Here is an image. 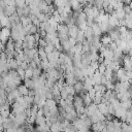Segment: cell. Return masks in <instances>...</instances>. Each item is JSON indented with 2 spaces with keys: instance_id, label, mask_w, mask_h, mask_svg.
I'll use <instances>...</instances> for the list:
<instances>
[{
  "instance_id": "38",
  "label": "cell",
  "mask_w": 132,
  "mask_h": 132,
  "mask_svg": "<svg viewBox=\"0 0 132 132\" xmlns=\"http://www.w3.org/2000/svg\"><path fill=\"white\" fill-rule=\"evenodd\" d=\"M41 74V70L39 68H35L33 69V76L32 77H39Z\"/></svg>"
},
{
  "instance_id": "49",
  "label": "cell",
  "mask_w": 132,
  "mask_h": 132,
  "mask_svg": "<svg viewBox=\"0 0 132 132\" xmlns=\"http://www.w3.org/2000/svg\"><path fill=\"white\" fill-rule=\"evenodd\" d=\"M35 95H36V93H35L34 90H29V92H28V96H30V97H34Z\"/></svg>"
},
{
  "instance_id": "45",
  "label": "cell",
  "mask_w": 132,
  "mask_h": 132,
  "mask_svg": "<svg viewBox=\"0 0 132 132\" xmlns=\"http://www.w3.org/2000/svg\"><path fill=\"white\" fill-rule=\"evenodd\" d=\"M90 66H91V67H92L94 70H97V69H98L99 64H98L97 62H91V63H90Z\"/></svg>"
},
{
  "instance_id": "48",
  "label": "cell",
  "mask_w": 132,
  "mask_h": 132,
  "mask_svg": "<svg viewBox=\"0 0 132 132\" xmlns=\"http://www.w3.org/2000/svg\"><path fill=\"white\" fill-rule=\"evenodd\" d=\"M114 119V117L112 116V114H109V113H107L106 116H105V121H112Z\"/></svg>"
},
{
  "instance_id": "33",
  "label": "cell",
  "mask_w": 132,
  "mask_h": 132,
  "mask_svg": "<svg viewBox=\"0 0 132 132\" xmlns=\"http://www.w3.org/2000/svg\"><path fill=\"white\" fill-rule=\"evenodd\" d=\"M60 96H61V99H62V100H65V99L67 98L68 94H67V92H66V90H65V88H62V89L60 90Z\"/></svg>"
},
{
  "instance_id": "54",
  "label": "cell",
  "mask_w": 132,
  "mask_h": 132,
  "mask_svg": "<svg viewBox=\"0 0 132 132\" xmlns=\"http://www.w3.org/2000/svg\"><path fill=\"white\" fill-rule=\"evenodd\" d=\"M61 132H63V131H61Z\"/></svg>"
},
{
  "instance_id": "52",
  "label": "cell",
  "mask_w": 132,
  "mask_h": 132,
  "mask_svg": "<svg viewBox=\"0 0 132 132\" xmlns=\"http://www.w3.org/2000/svg\"><path fill=\"white\" fill-rule=\"evenodd\" d=\"M3 132H15V129H13V128H8V129L3 130Z\"/></svg>"
},
{
  "instance_id": "50",
  "label": "cell",
  "mask_w": 132,
  "mask_h": 132,
  "mask_svg": "<svg viewBox=\"0 0 132 132\" xmlns=\"http://www.w3.org/2000/svg\"><path fill=\"white\" fill-rule=\"evenodd\" d=\"M37 116H43V110H42V107H41V108H38V110H37Z\"/></svg>"
},
{
  "instance_id": "21",
  "label": "cell",
  "mask_w": 132,
  "mask_h": 132,
  "mask_svg": "<svg viewBox=\"0 0 132 132\" xmlns=\"http://www.w3.org/2000/svg\"><path fill=\"white\" fill-rule=\"evenodd\" d=\"M35 124L37 126H42L45 124V118L44 116H36L35 118Z\"/></svg>"
},
{
  "instance_id": "22",
  "label": "cell",
  "mask_w": 132,
  "mask_h": 132,
  "mask_svg": "<svg viewBox=\"0 0 132 132\" xmlns=\"http://www.w3.org/2000/svg\"><path fill=\"white\" fill-rule=\"evenodd\" d=\"M0 31H1V36L2 37L6 38V39H8V37H10V29L4 27V28H1Z\"/></svg>"
},
{
  "instance_id": "10",
  "label": "cell",
  "mask_w": 132,
  "mask_h": 132,
  "mask_svg": "<svg viewBox=\"0 0 132 132\" xmlns=\"http://www.w3.org/2000/svg\"><path fill=\"white\" fill-rule=\"evenodd\" d=\"M15 6H5V8L3 9V13L5 16H10L15 12Z\"/></svg>"
},
{
  "instance_id": "2",
  "label": "cell",
  "mask_w": 132,
  "mask_h": 132,
  "mask_svg": "<svg viewBox=\"0 0 132 132\" xmlns=\"http://www.w3.org/2000/svg\"><path fill=\"white\" fill-rule=\"evenodd\" d=\"M96 111H97V105L94 104V103H91L89 106L86 107V114H87L88 118L92 117Z\"/></svg>"
},
{
  "instance_id": "53",
  "label": "cell",
  "mask_w": 132,
  "mask_h": 132,
  "mask_svg": "<svg viewBox=\"0 0 132 132\" xmlns=\"http://www.w3.org/2000/svg\"><path fill=\"white\" fill-rule=\"evenodd\" d=\"M3 85V78H2V76L0 75V87Z\"/></svg>"
},
{
  "instance_id": "37",
  "label": "cell",
  "mask_w": 132,
  "mask_h": 132,
  "mask_svg": "<svg viewBox=\"0 0 132 132\" xmlns=\"http://www.w3.org/2000/svg\"><path fill=\"white\" fill-rule=\"evenodd\" d=\"M10 94H11V96H12V98L15 100V99H18L21 95H20V93H19V91H18V89H14V90H12L11 92H10Z\"/></svg>"
},
{
  "instance_id": "1",
  "label": "cell",
  "mask_w": 132,
  "mask_h": 132,
  "mask_svg": "<svg viewBox=\"0 0 132 132\" xmlns=\"http://www.w3.org/2000/svg\"><path fill=\"white\" fill-rule=\"evenodd\" d=\"M104 128H105V122H98V123L92 124L90 127V129L93 132H101Z\"/></svg>"
},
{
  "instance_id": "35",
  "label": "cell",
  "mask_w": 132,
  "mask_h": 132,
  "mask_svg": "<svg viewBox=\"0 0 132 132\" xmlns=\"http://www.w3.org/2000/svg\"><path fill=\"white\" fill-rule=\"evenodd\" d=\"M15 2V7H19V8H24L26 5H25V1L23 0H16L14 1Z\"/></svg>"
},
{
  "instance_id": "43",
  "label": "cell",
  "mask_w": 132,
  "mask_h": 132,
  "mask_svg": "<svg viewBox=\"0 0 132 132\" xmlns=\"http://www.w3.org/2000/svg\"><path fill=\"white\" fill-rule=\"evenodd\" d=\"M4 4H5V6H15V2L12 0H5Z\"/></svg>"
},
{
  "instance_id": "13",
  "label": "cell",
  "mask_w": 132,
  "mask_h": 132,
  "mask_svg": "<svg viewBox=\"0 0 132 132\" xmlns=\"http://www.w3.org/2000/svg\"><path fill=\"white\" fill-rule=\"evenodd\" d=\"M50 131L51 132H61L62 131V128H61V123L59 122H56V123H53L50 127Z\"/></svg>"
},
{
  "instance_id": "51",
  "label": "cell",
  "mask_w": 132,
  "mask_h": 132,
  "mask_svg": "<svg viewBox=\"0 0 132 132\" xmlns=\"http://www.w3.org/2000/svg\"><path fill=\"white\" fill-rule=\"evenodd\" d=\"M15 132H24V126L22 125L21 127H19L18 129H15Z\"/></svg>"
},
{
  "instance_id": "17",
  "label": "cell",
  "mask_w": 132,
  "mask_h": 132,
  "mask_svg": "<svg viewBox=\"0 0 132 132\" xmlns=\"http://www.w3.org/2000/svg\"><path fill=\"white\" fill-rule=\"evenodd\" d=\"M24 86L28 89V90H33V88H34V84H33V80L31 79V78H25L24 80Z\"/></svg>"
},
{
  "instance_id": "12",
  "label": "cell",
  "mask_w": 132,
  "mask_h": 132,
  "mask_svg": "<svg viewBox=\"0 0 132 132\" xmlns=\"http://www.w3.org/2000/svg\"><path fill=\"white\" fill-rule=\"evenodd\" d=\"M0 26L2 27V28H8V29H10L11 28V25H10V23H9V19H8V16H3V18H1L0 19Z\"/></svg>"
},
{
  "instance_id": "44",
  "label": "cell",
  "mask_w": 132,
  "mask_h": 132,
  "mask_svg": "<svg viewBox=\"0 0 132 132\" xmlns=\"http://www.w3.org/2000/svg\"><path fill=\"white\" fill-rule=\"evenodd\" d=\"M0 98L2 99H6V93H5V90L0 88Z\"/></svg>"
},
{
  "instance_id": "34",
  "label": "cell",
  "mask_w": 132,
  "mask_h": 132,
  "mask_svg": "<svg viewBox=\"0 0 132 132\" xmlns=\"http://www.w3.org/2000/svg\"><path fill=\"white\" fill-rule=\"evenodd\" d=\"M102 0H97V1H94V4H93V6H95L98 10H100V9H102Z\"/></svg>"
},
{
  "instance_id": "4",
  "label": "cell",
  "mask_w": 132,
  "mask_h": 132,
  "mask_svg": "<svg viewBox=\"0 0 132 132\" xmlns=\"http://www.w3.org/2000/svg\"><path fill=\"white\" fill-rule=\"evenodd\" d=\"M10 37H11V40L13 42L20 40V32L15 29L14 26H11V29H10ZM22 41V40H21Z\"/></svg>"
},
{
  "instance_id": "36",
  "label": "cell",
  "mask_w": 132,
  "mask_h": 132,
  "mask_svg": "<svg viewBox=\"0 0 132 132\" xmlns=\"http://www.w3.org/2000/svg\"><path fill=\"white\" fill-rule=\"evenodd\" d=\"M36 18H37V20H38L40 23L45 22V14H44L43 12H39V13L36 15Z\"/></svg>"
},
{
  "instance_id": "8",
  "label": "cell",
  "mask_w": 132,
  "mask_h": 132,
  "mask_svg": "<svg viewBox=\"0 0 132 132\" xmlns=\"http://www.w3.org/2000/svg\"><path fill=\"white\" fill-rule=\"evenodd\" d=\"M77 32H78V28L76 27V25H72V26L68 27V35L71 38H75L77 35Z\"/></svg>"
},
{
  "instance_id": "46",
  "label": "cell",
  "mask_w": 132,
  "mask_h": 132,
  "mask_svg": "<svg viewBox=\"0 0 132 132\" xmlns=\"http://www.w3.org/2000/svg\"><path fill=\"white\" fill-rule=\"evenodd\" d=\"M38 33H39L40 38H42V39L46 36V33H45V31H44V30H39V32H38Z\"/></svg>"
},
{
  "instance_id": "39",
  "label": "cell",
  "mask_w": 132,
  "mask_h": 132,
  "mask_svg": "<svg viewBox=\"0 0 132 132\" xmlns=\"http://www.w3.org/2000/svg\"><path fill=\"white\" fill-rule=\"evenodd\" d=\"M95 93H96V91H95L94 89H91L90 91H88V92H87V94H88V96L90 97V99H91V100H93V99H94V97H95Z\"/></svg>"
},
{
  "instance_id": "9",
  "label": "cell",
  "mask_w": 132,
  "mask_h": 132,
  "mask_svg": "<svg viewBox=\"0 0 132 132\" xmlns=\"http://www.w3.org/2000/svg\"><path fill=\"white\" fill-rule=\"evenodd\" d=\"M69 5L71 7V9H73L74 11H82L81 10V6L79 4V1L77 0H72L69 2Z\"/></svg>"
},
{
  "instance_id": "30",
  "label": "cell",
  "mask_w": 132,
  "mask_h": 132,
  "mask_svg": "<svg viewBox=\"0 0 132 132\" xmlns=\"http://www.w3.org/2000/svg\"><path fill=\"white\" fill-rule=\"evenodd\" d=\"M37 32H39V29H38L36 26L31 25V26H30V28H29V34L34 35V34H35V33H37Z\"/></svg>"
},
{
  "instance_id": "27",
  "label": "cell",
  "mask_w": 132,
  "mask_h": 132,
  "mask_svg": "<svg viewBox=\"0 0 132 132\" xmlns=\"http://www.w3.org/2000/svg\"><path fill=\"white\" fill-rule=\"evenodd\" d=\"M36 53H37V48L35 47V48H32V50H28V52H27V54H26V55H27V56L32 60V59H33V57H34V55H35Z\"/></svg>"
},
{
  "instance_id": "47",
  "label": "cell",
  "mask_w": 132,
  "mask_h": 132,
  "mask_svg": "<svg viewBox=\"0 0 132 132\" xmlns=\"http://www.w3.org/2000/svg\"><path fill=\"white\" fill-rule=\"evenodd\" d=\"M19 67H20V68H22L23 70H26V69L28 68V64H27L26 62H22V64H21Z\"/></svg>"
},
{
  "instance_id": "16",
  "label": "cell",
  "mask_w": 132,
  "mask_h": 132,
  "mask_svg": "<svg viewBox=\"0 0 132 132\" xmlns=\"http://www.w3.org/2000/svg\"><path fill=\"white\" fill-rule=\"evenodd\" d=\"M20 21H21V25L23 26V28L32 25L31 20L29 19V16H22V18H20Z\"/></svg>"
},
{
  "instance_id": "42",
  "label": "cell",
  "mask_w": 132,
  "mask_h": 132,
  "mask_svg": "<svg viewBox=\"0 0 132 132\" xmlns=\"http://www.w3.org/2000/svg\"><path fill=\"white\" fill-rule=\"evenodd\" d=\"M23 13H24V16H28L29 14H30V8H29V6H25L24 8H23Z\"/></svg>"
},
{
  "instance_id": "40",
  "label": "cell",
  "mask_w": 132,
  "mask_h": 132,
  "mask_svg": "<svg viewBox=\"0 0 132 132\" xmlns=\"http://www.w3.org/2000/svg\"><path fill=\"white\" fill-rule=\"evenodd\" d=\"M68 43H69L70 47H73V46L76 44V39H75V38H71V37H69V38H68Z\"/></svg>"
},
{
  "instance_id": "25",
  "label": "cell",
  "mask_w": 132,
  "mask_h": 132,
  "mask_svg": "<svg viewBox=\"0 0 132 132\" xmlns=\"http://www.w3.org/2000/svg\"><path fill=\"white\" fill-rule=\"evenodd\" d=\"M73 89L75 91V93H79L80 91H82V81H76L73 86Z\"/></svg>"
},
{
  "instance_id": "32",
  "label": "cell",
  "mask_w": 132,
  "mask_h": 132,
  "mask_svg": "<svg viewBox=\"0 0 132 132\" xmlns=\"http://www.w3.org/2000/svg\"><path fill=\"white\" fill-rule=\"evenodd\" d=\"M16 72H18V75L20 76V78H21L22 80H24V79H25V70H23L22 68L18 67V69H16Z\"/></svg>"
},
{
  "instance_id": "29",
  "label": "cell",
  "mask_w": 132,
  "mask_h": 132,
  "mask_svg": "<svg viewBox=\"0 0 132 132\" xmlns=\"http://www.w3.org/2000/svg\"><path fill=\"white\" fill-rule=\"evenodd\" d=\"M33 76V69L27 68L25 70V78H32Z\"/></svg>"
},
{
  "instance_id": "31",
  "label": "cell",
  "mask_w": 132,
  "mask_h": 132,
  "mask_svg": "<svg viewBox=\"0 0 132 132\" xmlns=\"http://www.w3.org/2000/svg\"><path fill=\"white\" fill-rule=\"evenodd\" d=\"M98 72H99V74H101V75H103L104 74V72H105V70H106V66L102 63V64H99V66H98Z\"/></svg>"
},
{
  "instance_id": "7",
  "label": "cell",
  "mask_w": 132,
  "mask_h": 132,
  "mask_svg": "<svg viewBox=\"0 0 132 132\" xmlns=\"http://www.w3.org/2000/svg\"><path fill=\"white\" fill-rule=\"evenodd\" d=\"M74 109H77L81 106H84V102H82V99L79 97V96H74L73 98V103H72Z\"/></svg>"
},
{
  "instance_id": "23",
  "label": "cell",
  "mask_w": 132,
  "mask_h": 132,
  "mask_svg": "<svg viewBox=\"0 0 132 132\" xmlns=\"http://www.w3.org/2000/svg\"><path fill=\"white\" fill-rule=\"evenodd\" d=\"M45 106H47L50 109H52V108H54V107H56L57 106V103H56V101L54 100V99H46L45 100V104H44Z\"/></svg>"
},
{
  "instance_id": "24",
  "label": "cell",
  "mask_w": 132,
  "mask_h": 132,
  "mask_svg": "<svg viewBox=\"0 0 132 132\" xmlns=\"http://www.w3.org/2000/svg\"><path fill=\"white\" fill-rule=\"evenodd\" d=\"M120 107L127 110L128 108H131V100L128 99L127 101H124V102H120Z\"/></svg>"
},
{
  "instance_id": "15",
  "label": "cell",
  "mask_w": 132,
  "mask_h": 132,
  "mask_svg": "<svg viewBox=\"0 0 132 132\" xmlns=\"http://www.w3.org/2000/svg\"><path fill=\"white\" fill-rule=\"evenodd\" d=\"M100 42H101V44H102L103 46H107V45L111 42V39H110V37H109L107 34H105V35H103L102 37H100Z\"/></svg>"
},
{
  "instance_id": "19",
  "label": "cell",
  "mask_w": 132,
  "mask_h": 132,
  "mask_svg": "<svg viewBox=\"0 0 132 132\" xmlns=\"http://www.w3.org/2000/svg\"><path fill=\"white\" fill-rule=\"evenodd\" d=\"M120 66H121V63H120V61H111V63L109 64V68L112 70V72H116L119 68H120Z\"/></svg>"
},
{
  "instance_id": "3",
  "label": "cell",
  "mask_w": 132,
  "mask_h": 132,
  "mask_svg": "<svg viewBox=\"0 0 132 132\" xmlns=\"http://www.w3.org/2000/svg\"><path fill=\"white\" fill-rule=\"evenodd\" d=\"M57 33L58 35H68V27L65 24H58Z\"/></svg>"
},
{
  "instance_id": "41",
  "label": "cell",
  "mask_w": 132,
  "mask_h": 132,
  "mask_svg": "<svg viewBox=\"0 0 132 132\" xmlns=\"http://www.w3.org/2000/svg\"><path fill=\"white\" fill-rule=\"evenodd\" d=\"M37 45H38L39 47H42V48H43V47L46 45V43H45V40H44V39H42V38H40V39L37 41Z\"/></svg>"
},
{
  "instance_id": "14",
  "label": "cell",
  "mask_w": 132,
  "mask_h": 132,
  "mask_svg": "<svg viewBox=\"0 0 132 132\" xmlns=\"http://www.w3.org/2000/svg\"><path fill=\"white\" fill-rule=\"evenodd\" d=\"M97 109H98V111H99L101 114H103L104 117L107 114V105H106V104H104V103H99V104L97 105Z\"/></svg>"
},
{
  "instance_id": "5",
  "label": "cell",
  "mask_w": 132,
  "mask_h": 132,
  "mask_svg": "<svg viewBox=\"0 0 132 132\" xmlns=\"http://www.w3.org/2000/svg\"><path fill=\"white\" fill-rule=\"evenodd\" d=\"M10 106H11V110H12V113H13V114H16V113L23 112V111L25 110V109H24V108H23V107H22V106H21L16 101H14Z\"/></svg>"
},
{
  "instance_id": "20",
  "label": "cell",
  "mask_w": 132,
  "mask_h": 132,
  "mask_svg": "<svg viewBox=\"0 0 132 132\" xmlns=\"http://www.w3.org/2000/svg\"><path fill=\"white\" fill-rule=\"evenodd\" d=\"M80 98L82 99V102H84V106H89L91 103H92V100L90 99V97L88 96L87 93H85L84 95L80 96Z\"/></svg>"
},
{
  "instance_id": "11",
  "label": "cell",
  "mask_w": 132,
  "mask_h": 132,
  "mask_svg": "<svg viewBox=\"0 0 132 132\" xmlns=\"http://www.w3.org/2000/svg\"><path fill=\"white\" fill-rule=\"evenodd\" d=\"M91 29H92V32H93V36H100L102 34L98 24H96V23H93L91 25Z\"/></svg>"
},
{
  "instance_id": "28",
  "label": "cell",
  "mask_w": 132,
  "mask_h": 132,
  "mask_svg": "<svg viewBox=\"0 0 132 132\" xmlns=\"http://www.w3.org/2000/svg\"><path fill=\"white\" fill-rule=\"evenodd\" d=\"M37 110H38V107H37V105L33 104V105H32V106L30 107L31 116H32V117H35V118H36V116H37Z\"/></svg>"
},
{
  "instance_id": "26",
  "label": "cell",
  "mask_w": 132,
  "mask_h": 132,
  "mask_svg": "<svg viewBox=\"0 0 132 132\" xmlns=\"http://www.w3.org/2000/svg\"><path fill=\"white\" fill-rule=\"evenodd\" d=\"M54 50H55V47H54L53 42H52V43H50V44H46V45L43 47V51L45 52V54H50V53H52Z\"/></svg>"
},
{
  "instance_id": "18",
  "label": "cell",
  "mask_w": 132,
  "mask_h": 132,
  "mask_svg": "<svg viewBox=\"0 0 132 132\" xmlns=\"http://www.w3.org/2000/svg\"><path fill=\"white\" fill-rule=\"evenodd\" d=\"M16 89H18V91H19V93H20L21 96H27V95H28L29 90H28L24 85H20V86H18Z\"/></svg>"
},
{
  "instance_id": "6",
  "label": "cell",
  "mask_w": 132,
  "mask_h": 132,
  "mask_svg": "<svg viewBox=\"0 0 132 132\" xmlns=\"http://www.w3.org/2000/svg\"><path fill=\"white\" fill-rule=\"evenodd\" d=\"M4 46H5L4 53H12V52H14V42L11 39H8L5 42V45Z\"/></svg>"
}]
</instances>
